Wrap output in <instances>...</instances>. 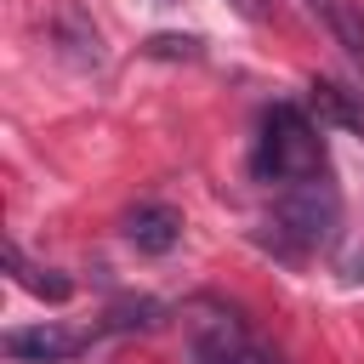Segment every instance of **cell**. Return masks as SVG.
<instances>
[{
    "mask_svg": "<svg viewBox=\"0 0 364 364\" xmlns=\"http://www.w3.org/2000/svg\"><path fill=\"white\" fill-rule=\"evenodd\" d=\"M313 17H324V28L336 34V46H347V57L364 63V11L353 0H307Z\"/></svg>",
    "mask_w": 364,
    "mask_h": 364,
    "instance_id": "obj_8",
    "label": "cell"
},
{
    "mask_svg": "<svg viewBox=\"0 0 364 364\" xmlns=\"http://www.w3.org/2000/svg\"><path fill=\"white\" fill-rule=\"evenodd\" d=\"M336 228H341V199L324 176L284 188L273 205V239H284V250H324Z\"/></svg>",
    "mask_w": 364,
    "mask_h": 364,
    "instance_id": "obj_2",
    "label": "cell"
},
{
    "mask_svg": "<svg viewBox=\"0 0 364 364\" xmlns=\"http://www.w3.org/2000/svg\"><path fill=\"white\" fill-rule=\"evenodd\" d=\"M6 267H11V273H17V284H23V290H34L40 301H68V296H74V279H63V273H51V267H28L17 245H6Z\"/></svg>",
    "mask_w": 364,
    "mask_h": 364,
    "instance_id": "obj_10",
    "label": "cell"
},
{
    "mask_svg": "<svg viewBox=\"0 0 364 364\" xmlns=\"http://www.w3.org/2000/svg\"><path fill=\"white\" fill-rule=\"evenodd\" d=\"M250 176L279 188V193L324 176V136L296 102H273L262 114V131H256V148H250Z\"/></svg>",
    "mask_w": 364,
    "mask_h": 364,
    "instance_id": "obj_1",
    "label": "cell"
},
{
    "mask_svg": "<svg viewBox=\"0 0 364 364\" xmlns=\"http://www.w3.org/2000/svg\"><path fill=\"white\" fill-rule=\"evenodd\" d=\"M233 11H239V17H250V23H256V17H262V11H267V6H262V0H233Z\"/></svg>",
    "mask_w": 364,
    "mask_h": 364,
    "instance_id": "obj_12",
    "label": "cell"
},
{
    "mask_svg": "<svg viewBox=\"0 0 364 364\" xmlns=\"http://www.w3.org/2000/svg\"><path fill=\"white\" fill-rule=\"evenodd\" d=\"M142 51H148V57H171V63H176V57L193 63V57H199V40H193V34H148Z\"/></svg>",
    "mask_w": 364,
    "mask_h": 364,
    "instance_id": "obj_11",
    "label": "cell"
},
{
    "mask_svg": "<svg viewBox=\"0 0 364 364\" xmlns=\"http://www.w3.org/2000/svg\"><path fill=\"white\" fill-rule=\"evenodd\" d=\"M188 358L193 364H279L233 307L222 301H193L188 307Z\"/></svg>",
    "mask_w": 364,
    "mask_h": 364,
    "instance_id": "obj_3",
    "label": "cell"
},
{
    "mask_svg": "<svg viewBox=\"0 0 364 364\" xmlns=\"http://www.w3.org/2000/svg\"><path fill=\"white\" fill-rule=\"evenodd\" d=\"M307 108L318 114V125H336V131H358L364 136V91H353L341 80H313L307 85Z\"/></svg>",
    "mask_w": 364,
    "mask_h": 364,
    "instance_id": "obj_7",
    "label": "cell"
},
{
    "mask_svg": "<svg viewBox=\"0 0 364 364\" xmlns=\"http://www.w3.org/2000/svg\"><path fill=\"white\" fill-rule=\"evenodd\" d=\"M91 336L80 330H63V324H23V330H6V358L11 364H68L74 353H85Z\"/></svg>",
    "mask_w": 364,
    "mask_h": 364,
    "instance_id": "obj_4",
    "label": "cell"
},
{
    "mask_svg": "<svg viewBox=\"0 0 364 364\" xmlns=\"http://www.w3.org/2000/svg\"><path fill=\"white\" fill-rule=\"evenodd\" d=\"M51 40H57L63 63H74V68H102V63H108L102 34H97V23L85 17L80 0H57V11H51Z\"/></svg>",
    "mask_w": 364,
    "mask_h": 364,
    "instance_id": "obj_5",
    "label": "cell"
},
{
    "mask_svg": "<svg viewBox=\"0 0 364 364\" xmlns=\"http://www.w3.org/2000/svg\"><path fill=\"white\" fill-rule=\"evenodd\" d=\"M165 324V307L154 296H119L108 313H102V330L108 336H131V330H159Z\"/></svg>",
    "mask_w": 364,
    "mask_h": 364,
    "instance_id": "obj_9",
    "label": "cell"
},
{
    "mask_svg": "<svg viewBox=\"0 0 364 364\" xmlns=\"http://www.w3.org/2000/svg\"><path fill=\"white\" fill-rule=\"evenodd\" d=\"M119 233H125L142 256H171V250L182 245V210H176V205H136V210H125Z\"/></svg>",
    "mask_w": 364,
    "mask_h": 364,
    "instance_id": "obj_6",
    "label": "cell"
},
{
    "mask_svg": "<svg viewBox=\"0 0 364 364\" xmlns=\"http://www.w3.org/2000/svg\"><path fill=\"white\" fill-rule=\"evenodd\" d=\"M159 6H171V0H159Z\"/></svg>",
    "mask_w": 364,
    "mask_h": 364,
    "instance_id": "obj_13",
    "label": "cell"
}]
</instances>
